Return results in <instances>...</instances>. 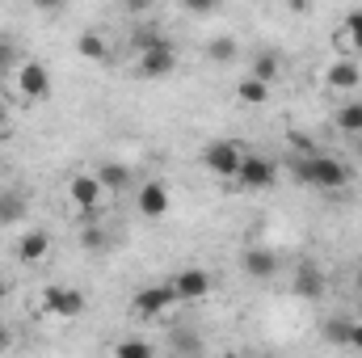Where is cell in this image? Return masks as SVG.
<instances>
[{
	"label": "cell",
	"mask_w": 362,
	"mask_h": 358,
	"mask_svg": "<svg viewBox=\"0 0 362 358\" xmlns=\"http://www.w3.org/2000/svg\"><path fill=\"white\" fill-rule=\"evenodd\" d=\"M295 178L316 185V190H341L350 181V169L337 161V156H325V152H312L303 161H295Z\"/></svg>",
	"instance_id": "cell-1"
},
{
	"label": "cell",
	"mask_w": 362,
	"mask_h": 358,
	"mask_svg": "<svg viewBox=\"0 0 362 358\" xmlns=\"http://www.w3.org/2000/svg\"><path fill=\"white\" fill-rule=\"evenodd\" d=\"M202 161H206V169H211L215 178H236L240 165H245V152H240V144H232V139H215V144H206Z\"/></svg>",
	"instance_id": "cell-2"
},
{
	"label": "cell",
	"mask_w": 362,
	"mask_h": 358,
	"mask_svg": "<svg viewBox=\"0 0 362 358\" xmlns=\"http://www.w3.org/2000/svg\"><path fill=\"white\" fill-rule=\"evenodd\" d=\"M169 287H173L177 304H194V299L211 295V274H206V270H198V266H185V270H177V274L169 278Z\"/></svg>",
	"instance_id": "cell-3"
},
{
	"label": "cell",
	"mask_w": 362,
	"mask_h": 358,
	"mask_svg": "<svg viewBox=\"0 0 362 358\" xmlns=\"http://www.w3.org/2000/svg\"><path fill=\"white\" fill-rule=\"evenodd\" d=\"M17 93H21L25 101H42V97L51 93V72H47L38 59H25V64L17 68Z\"/></svg>",
	"instance_id": "cell-4"
},
{
	"label": "cell",
	"mask_w": 362,
	"mask_h": 358,
	"mask_svg": "<svg viewBox=\"0 0 362 358\" xmlns=\"http://www.w3.org/2000/svg\"><path fill=\"white\" fill-rule=\"evenodd\" d=\"M131 304H135L139 316H165L169 308H177V295H173L169 282H160V287H144V291H135Z\"/></svg>",
	"instance_id": "cell-5"
},
{
	"label": "cell",
	"mask_w": 362,
	"mask_h": 358,
	"mask_svg": "<svg viewBox=\"0 0 362 358\" xmlns=\"http://www.w3.org/2000/svg\"><path fill=\"white\" fill-rule=\"evenodd\" d=\"M42 308L55 312V316H81L85 312V295L72 291V287H47L42 291Z\"/></svg>",
	"instance_id": "cell-6"
},
{
	"label": "cell",
	"mask_w": 362,
	"mask_h": 358,
	"mask_svg": "<svg viewBox=\"0 0 362 358\" xmlns=\"http://www.w3.org/2000/svg\"><path fill=\"white\" fill-rule=\"evenodd\" d=\"M274 178H278V165L266 161V156H245V165L236 173V181L249 185V190H266V185H274Z\"/></svg>",
	"instance_id": "cell-7"
},
{
	"label": "cell",
	"mask_w": 362,
	"mask_h": 358,
	"mask_svg": "<svg viewBox=\"0 0 362 358\" xmlns=\"http://www.w3.org/2000/svg\"><path fill=\"white\" fill-rule=\"evenodd\" d=\"M47 253H51V236H47L42 228H30L25 236H17V262L34 266V262H42Z\"/></svg>",
	"instance_id": "cell-8"
},
{
	"label": "cell",
	"mask_w": 362,
	"mask_h": 358,
	"mask_svg": "<svg viewBox=\"0 0 362 358\" xmlns=\"http://www.w3.org/2000/svg\"><path fill=\"white\" fill-rule=\"evenodd\" d=\"M173 72V47L169 42H160V47H152V51H144L139 55V76H169Z\"/></svg>",
	"instance_id": "cell-9"
},
{
	"label": "cell",
	"mask_w": 362,
	"mask_h": 358,
	"mask_svg": "<svg viewBox=\"0 0 362 358\" xmlns=\"http://www.w3.org/2000/svg\"><path fill=\"white\" fill-rule=\"evenodd\" d=\"M139 211H144L148 219H160V215L169 211V190H165L160 181H144V185H139Z\"/></svg>",
	"instance_id": "cell-10"
},
{
	"label": "cell",
	"mask_w": 362,
	"mask_h": 358,
	"mask_svg": "<svg viewBox=\"0 0 362 358\" xmlns=\"http://www.w3.org/2000/svg\"><path fill=\"white\" fill-rule=\"evenodd\" d=\"M325 81H329V89H337V93H354L358 81H362V68L354 59H337V64L325 72Z\"/></svg>",
	"instance_id": "cell-11"
},
{
	"label": "cell",
	"mask_w": 362,
	"mask_h": 358,
	"mask_svg": "<svg viewBox=\"0 0 362 358\" xmlns=\"http://www.w3.org/2000/svg\"><path fill=\"white\" fill-rule=\"evenodd\" d=\"M72 202L81 207V211H97L101 207V181L97 178H72Z\"/></svg>",
	"instance_id": "cell-12"
},
{
	"label": "cell",
	"mask_w": 362,
	"mask_h": 358,
	"mask_svg": "<svg viewBox=\"0 0 362 358\" xmlns=\"http://www.w3.org/2000/svg\"><path fill=\"white\" fill-rule=\"evenodd\" d=\"M240 266H245V274H253V278H270L274 270H278V253L274 249H245Z\"/></svg>",
	"instance_id": "cell-13"
},
{
	"label": "cell",
	"mask_w": 362,
	"mask_h": 358,
	"mask_svg": "<svg viewBox=\"0 0 362 358\" xmlns=\"http://www.w3.org/2000/svg\"><path fill=\"white\" fill-rule=\"evenodd\" d=\"M295 295H303V299H320L325 295V274L316 266H299L295 270Z\"/></svg>",
	"instance_id": "cell-14"
},
{
	"label": "cell",
	"mask_w": 362,
	"mask_h": 358,
	"mask_svg": "<svg viewBox=\"0 0 362 358\" xmlns=\"http://www.w3.org/2000/svg\"><path fill=\"white\" fill-rule=\"evenodd\" d=\"M93 178L101 181V190H114V194H118V190H127V185H131V169H127V165H118V161H105Z\"/></svg>",
	"instance_id": "cell-15"
},
{
	"label": "cell",
	"mask_w": 362,
	"mask_h": 358,
	"mask_svg": "<svg viewBox=\"0 0 362 358\" xmlns=\"http://www.w3.org/2000/svg\"><path fill=\"white\" fill-rule=\"evenodd\" d=\"M333 122H337L341 135H362V101H346V105L333 114Z\"/></svg>",
	"instance_id": "cell-16"
},
{
	"label": "cell",
	"mask_w": 362,
	"mask_h": 358,
	"mask_svg": "<svg viewBox=\"0 0 362 358\" xmlns=\"http://www.w3.org/2000/svg\"><path fill=\"white\" fill-rule=\"evenodd\" d=\"M236 97H240L245 105H262V101H270V85H262V81L245 76V81L236 85Z\"/></svg>",
	"instance_id": "cell-17"
},
{
	"label": "cell",
	"mask_w": 362,
	"mask_h": 358,
	"mask_svg": "<svg viewBox=\"0 0 362 358\" xmlns=\"http://www.w3.org/2000/svg\"><path fill=\"white\" fill-rule=\"evenodd\" d=\"M350 325H354V321L333 316V321H325V329H320V333H325V342H329V346H350Z\"/></svg>",
	"instance_id": "cell-18"
},
{
	"label": "cell",
	"mask_w": 362,
	"mask_h": 358,
	"mask_svg": "<svg viewBox=\"0 0 362 358\" xmlns=\"http://www.w3.org/2000/svg\"><path fill=\"white\" fill-rule=\"evenodd\" d=\"M76 51H81L85 59H101V55H105V38H101L97 30H85V34L76 38Z\"/></svg>",
	"instance_id": "cell-19"
},
{
	"label": "cell",
	"mask_w": 362,
	"mask_h": 358,
	"mask_svg": "<svg viewBox=\"0 0 362 358\" xmlns=\"http://www.w3.org/2000/svg\"><path fill=\"white\" fill-rule=\"evenodd\" d=\"M114 358H156V354H152V346H148V342L127 337V342H118V346H114Z\"/></svg>",
	"instance_id": "cell-20"
},
{
	"label": "cell",
	"mask_w": 362,
	"mask_h": 358,
	"mask_svg": "<svg viewBox=\"0 0 362 358\" xmlns=\"http://www.w3.org/2000/svg\"><path fill=\"white\" fill-rule=\"evenodd\" d=\"M249 76H253V81H262V85H270L274 76H278V55H270V51H266V55H257V64H253V72H249Z\"/></svg>",
	"instance_id": "cell-21"
},
{
	"label": "cell",
	"mask_w": 362,
	"mask_h": 358,
	"mask_svg": "<svg viewBox=\"0 0 362 358\" xmlns=\"http://www.w3.org/2000/svg\"><path fill=\"white\" fill-rule=\"evenodd\" d=\"M341 34L350 38V47H354V51L362 55V8H354V13L346 17V25H341Z\"/></svg>",
	"instance_id": "cell-22"
},
{
	"label": "cell",
	"mask_w": 362,
	"mask_h": 358,
	"mask_svg": "<svg viewBox=\"0 0 362 358\" xmlns=\"http://www.w3.org/2000/svg\"><path fill=\"white\" fill-rule=\"evenodd\" d=\"M21 211H25V202H21L17 194H0V224H13V219H21Z\"/></svg>",
	"instance_id": "cell-23"
},
{
	"label": "cell",
	"mask_w": 362,
	"mask_h": 358,
	"mask_svg": "<svg viewBox=\"0 0 362 358\" xmlns=\"http://www.w3.org/2000/svg\"><path fill=\"white\" fill-rule=\"evenodd\" d=\"M206 51H211V59H219V64H228V59L236 55V42H232L228 34H219V38H211V47H206Z\"/></svg>",
	"instance_id": "cell-24"
},
{
	"label": "cell",
	"mask_w": 362,
	"mask_h": 358,
	"mask_svg": "<svg viewBox=\"0 0 362 358\" xmlns=\"http://www.w3.org/2000/svg\"><path fill=\"white\" fill-rule=\"evenodd\" d=\"M13 55H17L13 42H0V68H13Z\"/></svg>",
	"instance_id": "cell-25"
},
{
	"label": "cell",
	"mask_w": 362,
	"mask_h": 358,
	"mask_svg": "<svg viewBox=\"0 0 362 358\" xmlns=\"http://www.w3.org/2000/svg\"><path fill=\"white\" fill-rule=\"evenodd\" d=\"M350 346H354V350H362V321H354V325H350Z\"/></svg>",
	"instance_id": "cell-26"
},
{
	"label": "cell",
	"mask_w": 362,
	"mask_h": 358,
	"mask_svg": "<svg viewBox=\"0 0 362 358\" xmlns=\"http://www.w3.org/2000/svg\"><path fill=\"white\" fill-rule=\"evenodd\" d=\"M85 245H89V249H101V232H97V228L85 232Z\"/></svg>",
	"instance_id": "cell-27"
},
{
	"label": "cell",
	"mask_w": 362,
	"mask_h": 358,
	"mask_svg": "<svg viewBox=\"0 0 362 358\" xmlns=\"http://www.w3.org/2000/svg\"><path fill=\"white\" fill-rule=\"evenodd\" d=\"M4 346H8V325L0 321V350H4Z\"/></svg>",
	"instance_id": "cell-28"
},
{
	"label": "cell",
	"mask_w": 362,
	"mask_h": 358,
	"mask_svg": "<svg viewBox=\"0 0 362 358\" xmlns=\"http://www.w3.org/2000/svg\"><path fill=\"white\" fill-rule=\"evenodd\" d=\"M4 295H8V282H4V278H0V299H4Z\"/></svg>",
	"instance_id": "cell-29"
},
{
	"label": "cell",
	"mask_w": 362,
	"mask_h": 358,
	"mask_svg": "<svg viewBox=\"0 0 362 358\" xmlns=\"http://www.w3.org/2000/svg\"><path fill=\"white\" fill-rule=\"evenodd\" d=\"M223 358H245V354H236V350H228V354H223Z\"/></svg>",
	"instance_id": "cell-30"
},
{
	"label": "cell",
	"mask_w": 362,
	"mask_h": 358,
	"mask_svg": "<svg viewBox=\"0 0 362 358\" xmlns=\"http://www.w3.org/2000/svg\"><path fill=\"white\" fill-rule=\"evenodd\" d=\"M358 156H362V135H358Z\"/></svg>",
	"instance_id": "cell-31"
},
{
	"label": "cell",
	"mask_w": 362,
	"mask_h": 358,
	"mask_svg": "<svg viewBox=\"0 0 362 358\" xmlns=\"http://www.w3.org/2000/svg\"><path fill=\"white\" fill-rule=\"evenodd\" d=\"M4 139H8V135H4V131H0V144H4Z\"/></svg>",
	"instance_id": "cell-32"
},
{
	"label": "cell",
	"mask_w": 362,
	"mask_h": 358,
	"mask_svg": "<svg viewBox=\"0 0 362 358\" xmlns=\"http://www.w3.org/2000/svg\"><path fill=\"white\" fill-rule=\"evenodd\" d=\"M0 131H4V114H0Z\"/></svg>",
	"instance_id": "cell-33"
}]
</instances>
